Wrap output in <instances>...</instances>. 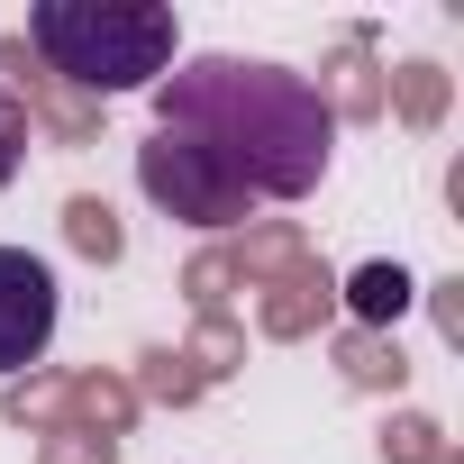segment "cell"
Wrapping results in <instances>:
<instances>
[{
  "label": "cell",
  "instance_id": "cell-1",
  "mask_svg": "<svg viewBox=\"0 0 464 464\" xmlns=\"http://www.w3.org/2000/svg\"><path fill=\"white\" fill-rule=\"evenodd\" d=\"M155 128L191 137L246 200H310L328 173V101L265 55H191L155 82Z\"/></svg>",
  "mask_w": 464,
  "mask_h": 464
},
{
  "label": "cell",
  "instance_id": "cell-17",
  "mask_svg": "<svg viewBox=\"0 0 464 464\" xmlns=\"http://www.w3.org/2000/svg\"><path fill=\"white\" fill-rule=\"evenodd\" d=\"M55 401H64V373H19L0 392V419L10 428H55Z\"/></svg>",
  "mask_w": 464,
  "mask_h": 464
},
{
  "label": "cell",
  "instance_id": "cell-10",
  "mask_svg": "<svg viewBox=\"0 0 464 464\" xmlns=\"http://www.w3.org/2000/svg\"><path fill=\"white\" fill-rule=\"evenodd\" d=\"M446 101H455V82H446V64H428V55H410V64H392V73H382V110H401V128H410V137L446 128Z\"/></svg>",
  "mask_w": 464,
  "mask_h": 464
},
{
  "label": "cell",
  "instance_id": "cell-3",
  "mask_svg": "<svg viewBox=\"0 0 464 464\" xmlns=\"http://www.w3.org/2000/svg\"><path fill=\"white\" fill-rule=\"evenodd\" d=\"M137 191L164 209V218H182V227H246V191L227 182L191 137H173V128H155L146 146H137Z\"/></svg>",
  "mask_w": 464,
  "mask_h": 464
},
{
  "label": "cell",
  "instance_id": "cell-20",
  "mask_svg": "<svg viewBox=\"0 0 464 464\" xmlns=\"http://www.w3.org/2000/svg\"><path fill=\"white\" fill-rule=\"evenodd\" d=\"M428 310H437V337L464 346V283H428Z\"/></svg>",
  "mask_w": 464,
  "mask_h": 464
},
{
  "label": "cell",
  "instance_id": "cell-14",
  "mask_svg": "<svg viewBox=\"0 0 464 464\" xmlns=\"http://www.w3.org/2000/svg\"><path fill=\"white\" fill-rule=\"evenodd\" d=\"M173 355H182L191 382L209 392V382H227V373L246 364V328H237V319H191V346H173Z\"/></svg>",
  "mask_w": 464,
  "mask_h": 464
},
{
  "label": "cell",
  "instance_id": "cell-18",
  "mask_svg": "<svg viewBox=\"0 0 464 464\" xmlns=\"http://www.w3.org/2000/svg\"><path fill=\"white\" fill-rule=\"evenodd\" d=\"M37 464H119V437H92V428H46Z\"/></svg>",
  "mask_w": 464,
  "mask_h": 464
},
{
  "label": "cell",
  "instance_id": "cell-8",
  "mask_svg": "<svg viewBox=\"0 0 464 464\" xmlns=\"http://www.w3.org/2000/svg\"><path fill=\"white\" fill-rule=\"evenodd\" d=\"M218 256H227V283H237V292H265V283H283V274H301V265H310L319 246L301 237L292 218H265V227H246V237H227Z\"/></svg>",
  "mask_w": 464,
  "mask_h": 464
},
{
  "label": "cell",
  "instance_id": "cell-9",
  "mask_svg": "<svg viewBox=\"0 0 464 464\" xmlns=\"http://www.w3.org/2000/svg\"><path fill=\"white\" fill-rule=\"evenodd\" d=\"M137 392H128V373H64V401H55V428H92V437H128L137 428Z\"/></svg>",
  "mask_w": 464,
  "mask_h": 464
},
{
  "label": "cell",
  "instance_id": "cell-15",
  "mask_svg": "<svg viewBox=\"0 0 464 464\" xmlns=\"http://www.w3.org/2000/svg\"><path fill=\"white\" fill-rule=\"evenodd\" d=\"M373 446H382V464H446V455H455V446H446V428H437L428 410H392Z\"/></svg>",
  "mask_w": 464,
  "mask_h": 464
},
{
  "label": "cell",
  "instance_id": "cell-16",
  "mask_svg": "<svg viewBox=\"0 0 464 464\" xmlns=\"http://www.w3.org/2000/svg\"><path fill=\"white\" fill-rule=\"evenodd\" d=\"M128 392H137V401H164V410H191V401H200V382H191V364H182L173 346H146Z\"/></svg>",
  "mask_w": 464,
  "mask_h": 464
},
{
  "label": "cell",
  "instance_id": "cell-7",
  "mask_svg": "<svg viewBox=\"0 0 464 464\" xmlns=\"http://www.w3.org/2000/svg\"><path fill=\"white\" fill-rule=\"evenodd\" d=\"M328 310H337V274L310 256L301 274L265 283V301H256V328H265V337H283V346H301V337H319V328H328Z\"/></svg>",
  "mask_w": 464,
  "mask_h": 464
},
{
  "label": "cell",
  "instance_id": "cell-12",
  "mask_svg": "<svg viewBox=\"0 0 464 464\" xmlns=\"http://www.w3.org/2000/svg\"><path fill=\"white\" fill-rule=\"evenodd\" d=\"M337 373H346L355 392H401V382H410V355H401V337H382V328H337Z\"/></svg>",
  "mask_w": 464,
  "mask_h": 464
},
{
  "label": "cell",
  "instance_id": "cell-2",
  "mask_svg": "<svg viewBox=\"0 0 464 464\" xmlns=\"http://www.w3.org/2000/svg\"><path fill=\"white\" fill-rule=\"evenodd\" d=\"M173 46L182 28L164 0H37L28 10V55L82 101L155 92L173 73Z\"/></svg>",
  "mask_w": 464,
  "mask_h": 464
},
{
  "label": "cell",
  "instance_id": "cell-13",
  "mask_svg": "<svg viewBox=\"0 0 464 464\" xmlns=\"http://www.w3.org/2000/svg\"><path fill=\"white\" fill-rule=\"evenodd\" d=\"M64 246H73L82 265H119V256H128V227H119V209H110L101 191H73V200H64Z\"/></svg>",
  "mask_w": 464,
  "mask_h": 464
},
{
  "label": "cell",
  "instance_id": "cell-6",
  "mask_svg": "<svg viewBox=\"0 0 464 464\" xmlns=\"http://www.w3.org/2000/svg\"><path fill=\"white\" fill-rule=\"evenodd\" d=\"M382 73H392V64L373 55V28H346V37H337V55L319 64V82H310V92L328 101V119L373 128V119H382Z\"/></svg>",
  "mask_w": 464,
  "mask_h": 464
},
{
  "label": "cell",
  "instance_id": "cell-11",
  "mask_svg": "<svg viewBox=\"0 0 464 464\" xmlns=\"http://www.w3.org/2000/svg\"><path fill=\"white\" fill-rule=\"evenodd\" d=\"M337 301L355 310V328H382V337H392V319L419 301V283H410L401 265H355V274L337 283Z\"/></svg>",
  "mask_w": 464,
  "mask_h": 464
},
{
  "label": "cell",
  "instance_id": "cell-4",
  "mask_svg": "<svg viewBox=\"0 0 464 464\" xmlns=\"http://www.w3.org/2000/svg\"><path fill=\"white\" fill-rule=\"evenodd\" d=\"M46 337H55V274H46V256L0 246V382L37 373Z\"/></svg>",
  "mask_w": 464,
  "mask_h": 464
},
{
  "label": "cell",
  "instance_id": "cell-19",
  "mask_svg": "<svg viewBox=\"0 0 464 464\" xmlns=\"http://www.w3.org/2000/svg\"><path fill=\"white\" fill-rule=\"evenodd\" d=\"M19 164H28V110H19L10 92H0V191L19 182Z\"/></svg>",
  "mask_w": 464,
  "mask_h": 464
},
{
  "label": "cell",
  "instance_id": "cell-21",
  "mask_svg": "<svg viewBox=\"0 0 464 464\" xmlns=\"http://www.w3.org/2000/svg\"><path fill=\"white\" fill-rule=\"evenodd\" d=\"M446 464H455V455H446Z\"/></svg>",
  "mask_w": 464,
  "mask_h": 464
},
{
  "label": "cell",
  "instance_id": "cell-5",
  "mask_svg": "<svg viewBox=\"0 0 464 464\" xmlns=\"http://www.w3.org/2000/svg\"><path fill=\"white\" fill-rule=\"evenodd\" d=\"M0 73H10V101H19V110H37V119H46V137H55V146H92V137H101V101L64 92V82L28 55V37H0Z\"/></svg>",
  "mask_w": 464,
  "mask_h": 464
}]
</instances>
